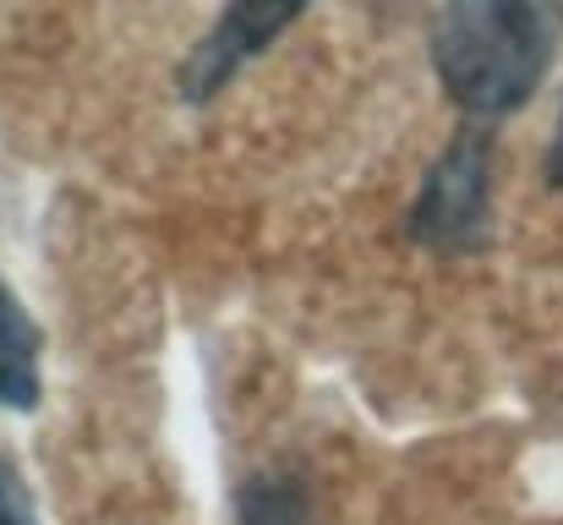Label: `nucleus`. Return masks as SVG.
Listing matches in <instances>:
<instances>
[{"instance_id": "obj_1", "label": "nucleus", "mask_w": 563, "mask_h": 525, "mask_svg": "<svg viewBox=\"0 0 563 525\" xmlns=\"http://www.w3.org/2000/svg\"><path fill=\"white\" fill-rule=\"evenodd\" d=\"M559 50V0H443L432 66L471 121L526 110Z\"/></svg>"}, {"instance_id": "obj_2", "label": "nucleus", "mask_w": 563, "mask_h": 525, "mask_svg": "<svg viewBox=\"0 0 563 525\" xmlns=\"http://www.w3.org/2000/svg\"><path fill=\"white\" fill-rule=\"evenodd\" d=\"M493 225V138L482 127L460 132L427 171L410 203V236L427 252H476Z\"/></svg>"}, {"instance_id": "obj_3", "label": "nucleus", "mask_w": 563, "mask_h": 525, "mask_svg": "<svg viewBox=\"0 0 563 525\" xmlns=\"http://www.w3.org/2000/svg\"><path fill=\"white\" fill-rule=\"evenodd\" d=\"M312 0H230L219 11V22L197 39V50L187 55L181 66V94L191 105L213 99L246 61H257Z\"/></svg>"}, {"instance_id": "obj_4", "label": "nucleus", "mask_w": 563, "mask_h": 525, "mask_svg": "<svg viewBox=\"0 0 563 525\" xmlns=\"http://www.w3.org/2000/svg\"><path fill=\"white\" fill-rule=\"evenodd\" d=\"M38 405V324L0 280V411Z\"/></svg>"}, {"instance_id": "obj_5", "label": "nucleus", "mask_w": 563, "mask_h": 525, "mask_svg": "<svg viewBox=\"0 0 563 525\" xmlns=\"http://www.w3.org/2000/svg\"><path fill=\"white\" fill-rule=\"evenodd\" d=\"M241 525H334V515L296 477H252L241 488Z\"/></svg>"}, {"instance_id": "obj_6", "label": "nucleus", "mask_w": 563, "mask_h": 525, "mask_svg": "<svg viewBox=\"0 0 563 525\" xmlns=\"http://www.w3.org/2000/svg\"><path fill=\"white\" fill-rule=\"evenodd\" d=\"M0 525H38V510L27 499V488L16 482V471L0 460Z\"/></svg>"}, {"instance_id": "obj_7", "label": "nucleus", "mask_w": 563, "mask_h": 525, "mask_svg": "<svg viewBox=\"0 0 563 525\" xmlns=\"http://www.w3.org/2000/svg\"><path fill=\"white\" fill-rule=\"evenodd\" d=\"M548 186H563V110H559V132H553V149H548Z\"/></svg>"}]
</instances>
